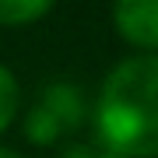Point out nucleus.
<instances>
[{
	"mask_svg": "<svg viewBox=\"0 0 158 158\" xmlns=\"http://www.w3.org/2000/svg\"><path fill=\"white\" fill-rule=\"evenodd\" d=\"M95 130L98 144L123 158H158V56H130L109 70Z\"/></svg>",
	"mask_w": 158,
	"mask_h": 158,
	"instance_id": "1",
	"label": "nucleus"
},
{
	"mask_svg": "<svg viewBox=\"0 0 158 158\" xmlns=\"http://www.w3.org/2000/svg\"><path fill=\"white\" fill-rule=\"evenodd\" d=\"M85 116V98L74 85H49L42 91L39 106H32L25 119V137L32 144H56L63 134L77 130Z\"/></svg>",
	"mask_w": 158,
	"mask_h": 158,
	"instance_id": "2",
	"label": "nucleus"
},
{
	"mask_svg": "<svg viewBox=\"0 0 158 158\" xmlns=\"http://www.w3.org/2000/svg\"><path fill=\"white\" fill-rule=\"evenodd\" d=\"M116 32L141 49H158V0H116Z\"/></svg>",
	"mask_w": 158,
	"mask_h": 158,
	"instance_id": "3",
	"label": "nucleus"
},
{
	"mask_svg": "<svg viewBox=\"0 0 158 158\" xmlns=\"http://www.w3.org/2000/svg\"><path fill=\"white\" fill-rule=\"evenodd\" d=\"M53 7V0H0V25H28Z\"/></svg>",
	"mask_w": 158,
	"mask_h": 158,
	"instance_id": "4",
	"label": "nucleus"
},
{
	"mask_svg": "<svg viewBox=\"0 0 158 158\" xmlns=\"http://www.w3.org/2000/svg\"><path fill=\"white\" fill-rule=\"evenodd\" d=\"M18 98H21V91H18L14 74L7 70V67H0V134L11 127V119L18 113Z\"/></svg>",
	"mask_w": 158,
	"mask_h": 158,
	"instance_id": "5",
	"label": "nucleus"
},
{
	"mask_svg": "<svg viewBox=\"0 0 158 158\" xmlns=\"http://www.w3.org/2000/svg\"><path fill=\"white\" fill-rule=\"evenodd\" d=\"M60 158H123V155L109 151L106 144H70Z\"/></svg>",
	"mask_w": 158,
	"mask_h": 158,
	"instance_id": "6",
	"label": "nucleus"
},
{
	"mask_svg": "<svg viewBox=\"0 0 158 158\" xmlns=\"http://www.w3.org/2000/svg\"><path fill=\"white\" fill-rule=\"evenodd\" d=\"M0 158H25V155H18V151H11V148H0Z\"/></svg>",
	"mask_w": 158,
	"mask_h": 158,
	"instance_id": "7",
	"label": "nucleus"
}]
</instances>
